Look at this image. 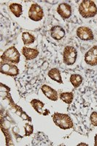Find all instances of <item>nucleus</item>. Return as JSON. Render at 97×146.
<instances>
[{"label":"nucleus","mask_w":97,"mask_h":146,"mask_svg":"<svg viewBox=\"0 0 97 146\" xmlns=\"http://www.w3.org/2000/svg\"><path fill=\"white\" fill-rule=\"evenodd\" d=\"M43 10L40 5L37 4H32L29 11V17L30 19L35 21H40L43 19Z\"/></svg>","instance_id":"423d86ee"},{"label":"nucleus","mask_w":97,"mask_h":146,"mask_svg":"<svg viewBox=\"0 0 97 146\" xmlns=\"http://www.w3.org/2000/svg\"><path fill=\"white\" fill-rule=\"evenodd\" d=\"M85 62L90 66L97 65V45L92 47L85 55Z\"/></svg>","instance_id":"0eeeda50"},{"label":"nucleus","mask_w":97,"mask_h":146,"mask_svg":"<svg viewBox=\"0 0 97 146\" xmlns=\"http://www.w3.org/2000/svg\"><path fill=\"white\" fill-rule=\"evenodd\" d=\"M22 53L27 60H32L37 57V56L39 55V50L37 49H33V48L23 47Z\"/></svg>","instance_id":"f8f14e48"},{"label":"nucleus","mask_w":97,"mask_h":146,"mask_svg":"<svg viewBox=\"0 0 97 146\" xmlns=\"http://www.w3.org/2000/svg\"><path fill=\"white\" fill-rule=\"evenodd\" d=\"M48 76L52 79L54 81H56L58 83H63L62 81V78H61V73H60V71L58 70L57 68H53L51 69L48 73Z\"/></svg>","instance_id":"4468645a"},{"label":"nucleus","mask_w":97,"mask_h":146,"mask_svg":"<svg viewBox=\"0 0 97 146\" xmlns=\"http://www.w3.org/2000/svg\"><path fill=\"white\" fill-rule=\"evenodd\" d=\"M77 35L82 40H94V35L90 29L86 27H80L77 29Z\"/></svg>","instance_id":"6e6552de"},{"label":"nucleus","mask_w":97,"mask_h":146,"mask_svg":"<svg viewBox=\"0 0 97 146\" xmlns=\"http://www.w3.org/2000/svg\"><path fill=\"white\" fill-rule=\"evenodd\" d=\"M77 56V51L75 48L72 46H66L64 48V62L66 65H73L76 62Z\"/></svg>","instance_id":"20e7f679"},{"label":"nucleus","mask_w":97,"mask_h":146,"mask_svg":"<svg viewBox=\"0 0 97 146\" xmlns=\"http://www.w3.org/2000/svg\"><path fill=\"white\" fill-rule=\"evenodd\" d=\"M24 129H25V136H30V135L33 133L34 131V127L32 125L29 124V123H26L24 126Z\"/></svg>","instance_id":"6ab92c4d"},{"label":"nucleus","mask_w":97,"mask_h":146,"mask_svg":"<svg viewBox=\"0 0 97 146\" xmlns=\"http://www.w3.org/2000/svg\"><path fill=\"white\" fill-rule=\"evenodd\" d=\"M53 120L56 126L64 130L69 129L74 126L72 118L66 114L59 113H54L53 115Z\"/></svg>","instance_id":"f03ea898"},{"label":"nucleus","mask_w":97,"mask_h":146,"mask_svg":"<svg viewBox=\"0 0 97 146\" xmlns=\"http://www.w3.org/2000/svg\"><path fill=\"white\" fill-rule=\"evenodd\" d=\"M79 13L85 18H93L97 14V7L94 2L84 0L79 6Z\"/></svg>","instance_id":"f257e3e1"},{"label":"nucleus","mask_w":97,"mask_h":146,"mask_svg":"<svg viewBox=\"0 0 97 146\" xmlns=\"http://www.w3.org/2000/svg\"><path fill=\"white\" fill-rule=\"evenodd\" d=\"M70 82L74 88H78L82 82V77L78 74H72L70 76Z\"/></svg>","instance_id":"dca6fc26"},{"label":"nucleus","mask_w":97,"mask_h":146,"mask_svg":"<svg viewBox=\"0 0 97 146\" xmlns=\"http://www.w3.org/2000/svg\"><path fill=\"white\" fill-rule=\"evenodd\" d=\"M94 145L97 146V135H96L95 136V144H94Z\"/></svg>","instance_id":"412c9836"},{"label":"nucleus","mask_w":97,"mask_h":146,"mask_svg":"<svg viewBox=\"0 0 97 146\" xmlns=\"http://www.w3.org/2000/svg\"><path fill=\"white\" fill-rule=\"evenodd\" d=\"M73 98H74V94L72 92H64L60 94V99L68 105L72 102Z\"/></svg>","instance_id":"a211bd4d"},{"label":"nucleus","mask_w":97,"mask_h":146,"mask_svg":"<svg viewBox=\"0 0 97 146\" xmlns=\"http://www.w3.org/2000/svg\"><path fill=\"white\" fill-rule=\"evenodd\" d=\"M90 123L93 126H97V113L96 112H93L90 116Z\"/></svg>","instance_id":"aec40b11"},{"label":"nucleus","mask_w":97,"mask_h":146,"mask_svg":"<svg viewBox=\"0 0 97 146\" xmlns=\"http://www.w3.org/2000/svg\"><path fill=\"white\" fill-rule=\"evenodd\" d=\"M22 40L25 45H31L35 42V37L29 32H23L22 34Z\"/></svg>","instance_id":"f3484780"},{"label":"nucleus","mask_w":97,"mask_h":146,"mask_svg":"<svg viewBox=\"0 0 97 146\" xmlns=\"http://www.w3.org/2000/svg\"><path fill=\"white\" fill-rule=\"evenodd\" d=\"M31 105H32L35 110L39 114H42V115H47L49 114V111H48V110H46L45 111H43V107H44V103L42 102L40 100H31Z\"/></svg>","instance_id":"ddd939ff"},{"label":"nucleus","mask_w":97,"mask_h":146,"mask_svg":"<svg viewBox=\"0 0 97 146\" xmlns=\"http://www.w3.org/2000/svg\"><path fill=\"white\" fill-rule=\"evenodd\" d=\"M52 38L56 40H61L65 36V30L60 26H54L50 29Z\"/></svg>","instance_id":"9d476101"},{"label":"nucleus","mask_w":97,"mask_h":146,"mask_svg":"<svg viewBox=\"0 0 97 146\" xmlns=\"http://www.w3.org/2000/svg\"><path fill=\"white\" fill-rule=\"evenodd\" d=\"M0 72L2 74L10 75L11 77L17 76L19 73V70L15 65L7 62L2 61L0 62Z\"/></svg>","instance_id":"39448f33"},{"label":"nucleus","mask_w":97,"mask_h":146,"mask_svg":"<svg viewBox=\"0 0 97 146\" xmlns=\"http://www.w3.org/2000/svg\"><path fill=\"white\" fill-rule=\"evenodd\" d=\"M88 145L87 144H85V143H80L79 145Z\"/></svg>","instance_id":"4be33fe9"},{"label":"nucleus","mask_w":97,"mask_h":146,"mask_svg":"<svg viewBox=\"0 0 97 146\" xmlns=\"http://www.w3.org/2000/svg\"><path fill=\"white\" fill-rule=\"evenodd\" d=\"M10 11L13 13L15 17H20L22 15V5L20 4L17 3H12L10 5Z\"/></svg>","instance_id":"2eb2a0df"},{"label":"nucleus","mask_w":97,"mask_h":146,"mask_svg":"<svg viewBox=\"0 0 97 146\" xmlns=\"http://www.w3.org/2000/svg\"><path fill=\"white\" fill-rule=\"evenodd\" d=\"M43 93L48 97L49 100L52 101H57L58 100V94L56 91L53 88H50L47 85H43L41 88Z\"/></svg>","instance_id":"9b49d317"},{"label":"nucleus","mask_w":97,"mask_h":146,"mask_svg":"<svg viewBox=\"0 0 97 146\" xmlns=\"http://www.w3.org/2000/svg\"><path fill=\"white\" fill-rule=\"evenodd\" d=\"M57 13L62 18L67 19L72 15V7L67 3H61L58 7Z\"/></svg>","instance_id":"1a4fd4ad"},{"label":"nucleus","mask_w":97,"mask_h":146,"mask_svg":"<svg viewBox=\"0 0 97 146\" xmlns=\"http://www.w3.org/2000/svg\"><path fill=\"white\" fill-rule=\"evenodd\" d=\"M20 53L15 48V47L12 46L4 52L1 56V58L4 62L18 64L20 62Z\"/></svg>","instance_id":"7ed1b4c3"}]
</instances>
